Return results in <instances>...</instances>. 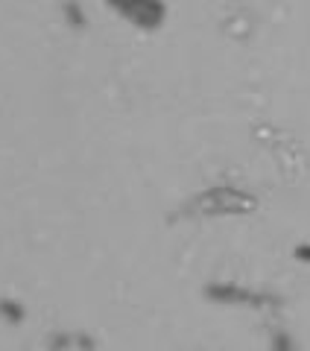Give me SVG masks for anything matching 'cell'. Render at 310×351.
Instances as JSON below:
<instances>
[{"label":"cell","mask_w":310,"mask_h":351,"mask_svg":"<svg viewBox=\"0 0 310 351\" xmlns=\"http://www.w3.org/2000/svg\"><path fill=\"white\" fill-rule=\"evenodd\" d=\"M120 18H126L129 24L155 29L164 21V3L161 0H106Z\"/></svg>","instance_id":"obj_1"},{"label":"cell","mask_w":310,"mask_h":351,"mask_svg":"<svg viewBox=\"0 0 310 351\" xmlns=\"http://www.w3.org/2000/svg\"><path fill=\"white\" fill-rule=\"evenodd\" d=\"M298 258H302V261H310V246H305V249H298Z\"/></svg>","instance_id":"obj_2"}]
</instances>
